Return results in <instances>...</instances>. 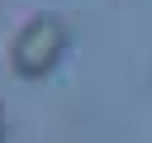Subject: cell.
Returning a JSON list of instances; mask_svg holds the SVG:
<instances>
[{"mask_svg":"<svg viewBox=\"0 0 152 143\" xmlns=\"http://www.w3.org/2000/svg\"><path fill=\"white\" fill-rule=\"evenodd\" d=\"M66 43H71V29H66L62 14H33V19L19 24V33L10 43V67L19 76H28V81L33 76H48L62 62Z\"/></svg>","mask_w":152,"mask_h":143,"instance_id":"6da1fadb","label":"cell"},{"mask_svg":"<svg viewBox=\"0 0 152 143\" xmlns=\"http://www.w3.org/2000/svg\"><path fill=\"white\" fill-rule=\"evenodd\" d=\"M5 133H10V119H5V100H0V143H5Z\"/></svg>","mask_w":152,"mask_h":143,"instance_id":"7a4b0ae2","label":"cell"}]
</instances>
